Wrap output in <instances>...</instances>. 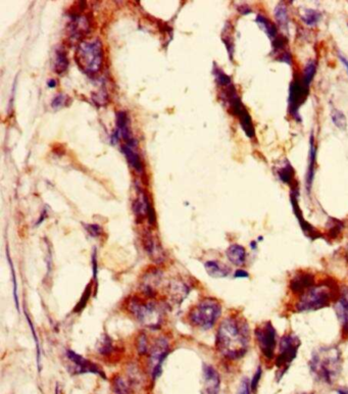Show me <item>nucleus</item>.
Here are the masks:
<instances>
[{
    "label": "nucleus",
    "instance_id": "obj_1",
    "mask_svg": "<svg viewBox=\"0 0 348 394\" xmlns=\"http://www.w3.org/2000/svg\"><path fill=\"white\" fill-rule=\"evenodd\" d=\"M250 343V328L240 316L227 317L221 322L216 338L218 351L228 360H240L247 353Z\"/></svg>",
    "mask_w": 348,
    "mask_h": 394
},
{
    "label": "nucleus",
    "instance_id": "obj_2",
    "mask_svg": "<svg viewBox=\"0 0 348 394\" xmlns=\"http://www.w3.org/2000/svg\"><path fill=\"white\" fill-rule=\"evenodd\" d=\"M342 362V353L338 346H321L312 354L309 370L319 382L332 385L341 373Z\"/></svg>",
    "mask_w": 348,
    "mask_h": 394
},
{
    "label": "nucleus",
    "instance_id": "obj_3",
    "mask_svg": "<svg viewBox=\"0 0 348 394\" xmlns=\"http://www.w3.org/2000/svg\"><path fill=\"white\" fill-rule=\"evenodd\" d=\"M340 293V287L332 279H326L306 290L294 304L297 313H308L325 309L334 304Z\"/></svg>",
    "mask_w": 348,
    "mask_h": 394
},
{
    "label": "nucleus",
    "instance_id": "obj_4",
    "mask_svg": "<svg viewBox=\"0 0 348 394\" xmlns=\"http://www.w3.org/2000/svg\"><path fill=\"white\" fill-rule=\"evenodd\" d=\"M76 61L79 68L88 76H95L103 65V47L101 41L95 38L79 43L76 50Z\"/></svg>",
    "mask_w": 348,
    "mask_h": 394
},
{
    "label": "nucleus",
    "instance_id": "obj_5",
    "mask_svg": "<svg viewBox=\"0 0 348 394\" xmlns=\"http://www.w3.org/2000/svg\"><path fill=\"white\" fill-rule=\"evenodd\" d=\"M301 345L299 337L293 333L284 334L279 342L278 353L275 358V366L277 368L276 378L280 381L287 373L293 361L296 359L298 349Z\"/></svg>",
    "mask_w": 348,
    "mask_h": 394
},
{
    "label": "nucleus",
    "instance_id": "obj_6",
    "mask_svg": "<svg viewBox=\"0 0 348 394\" xmlns=\"http://www.w3.org/2000/svg\"><path fill=\"white\" fill-rule=\"evenodd\" d=\"M221 315V303L216 299L206 298L193 307L188 318L192 325L203 330H208L216 325Z\"/></svg>",
    "mask_w": 348,
    "mask_h": 394
},
{
    "label": "nucleus",
    "instance_id": "obj_7",
    "mask_svg": "<svg viewBox=\"0 0 348 394\" xmlns=\"http://www.w3.org/2000/svg\"><path fill=\"white\" fill-rule=\"evenodd\" d=\"M224 94H225V100L229 103V106L232 110L233 115L238 118L240 122V126L242 127L246 136L248 138H254L255 129L253 126L252 119L249 113L247 112V109L242 103V101L240 100V97L238 96L234 85L232 84L229 87H227L225 91H224Z\"/></svg>",
    "mask_w": 348,
    "mask_h": 394
},
{
    "label": "nucleus",
    "instance_id": "obj_8",
    "mask_svg": "<svg viewBox=\"0 0 348 394\" xmlns=\"http://www.w3.org/2000/svg\"><path fill=\"white\" fill-rule=\"evenodd\" d=\"M254 337L260 353L267 361L275 360L277 348V331L271 321L263 322L255 327Z\"/></svg>",
    "mask_w": 348,
    "mask_h": 394
},
{
    "label": "nucleus",
    "instance_id": "obj_9",
    "mask_svg": "<svg viewBox=\"0 0 348 394\" xmlns=\"http://www.w3.org/2000/svg\"><path fill=\"white\" fill-rule=\"evenodd\" d=\"M129 307L135 318L146 327H158L163 321V313L153 302H143L139 299H132Z\"/></svg>",
    "mask_w": 348,
    "mask_h": 394
},
{
    "label": "nucleus",
    "instance_id": "obj_10",
    "mask_svg": "<svg viewBox=\"0 0 348 394\" xmlns=\"http://www.w3.org/2000/svg\"><path fill=\"white\" fill-rule=\"evenodd\" d=\"M309 93V85L304 83L301 75L294 76L289 86L288 112L297 122H301L299 108L305 102Z\"/></svg>",
    "mask_w": 348,
    "mask_h": 394
},
{
    "label": "nucleus",
    "instance_id": "obj_11",
    "mask_svg": "<svg viewBox=\"0 0 348 394\" xmlns=\"http://www.w3.org/2000/svg\"><path fill=\"white\" fill-rule=\"evenodd\" d=\"M298 196H299V186H295V187L291 188L290 202L292 205L293 213L298 221V223H299V225H300L301 230L305 234V236L310 238L312 240L323 238V234L320 231H318L313 225H310L306 220H304L302 211L299 206V202H298Z\"/></svg>",
    "mask_w": 348,
    "mask_h": 394
},
{
    "label": "nucleus",
    "instance_id": "obj_12",
    "mask_svg": "<svg viewBox=\"0 0 348 394\" xmlns=\"http://www.w3.org/2000/svg\"><path fill=\"white\" fill-rule=\"evenodd\" d=\"M334 310L342 326V337L348 339V286L340 287L339 296L334 302Z\"/></svg>",
    "mask_w": 348,
    "mask_h": 394
},
{
    "label": "nucleus",
    "instance_id": "obj_13",
    "mask_svg": "<svg viewBox=\"0 0 348 394\" xmlns=\"http://www.w3.org/2000/svg\"><path fill=\"white\" fill-rule=\"evenodd\" d=\"M314 285H316L315 276L312 273L306 272V271L297 272L289 282L290 291L293 294L298 295V296H300L301 294H303L309 288H312Z\"/></svg>",
    "mask_w": 348,
    "mask_h": 394
},
{
    "label": "nucleus",
    "instance_id": "obj_14",
    "mask_svg": "<svg viewBox=\"0 0 348 394\" xmlns=\"http://www.w3.org/2000/svg\"><path fill=\"white\" fill-rule=\"evenodd\" d=\"M167 353H168V343L166 340H164V338H161L156 342L154 348L151 351L150 356L153 379H156L159 376L161 372V364H163Z\"/></svg>",
    "mask_w": 348,
    "mask_h": 394
},
{
    "label": "nucleus",
    "instance_id": "obj_15",
    "mask_svg": "<svg viewBox=\"0 0 348 394\" xmlns=\"http://www.w3.org/2000/svg\"><path fill=\"white\" fill-rule=\"evenodd\" d=\"M90 31V23L89 20L85 16H75L69 26L70 38L73 41H78L82 39L86 34Z\"/></svg>",
    "mask_w": 348,
    "mask_h": 394
},
{
    "label": "nucleus",
    "instance_id": "obj_16",
    "mask_svg": "<svg viewBox=\"0 0 348 394\" xmlns=\"http://www.w3.org/2000/svg\"><path fill=\"white\" fill-rule=\"evenodd\" d=\"M316 165H317V147L315 144L314 135H310L309 138V153H308V166L305 174V188L308 194L312 192V187L315 178V172H316Z\"/></svg>",
    "mask_w": 348,
    "mask_h": 394
},
{
    "label": "nucleus",
    "instance_id": "obj_17",
    "mask_svg": "<svg viewBox=\"0 0 348 394\" xmlns=\"http://www.w3.org/2000/svg\"><path fill=\"white\" fill-rule=\"evenodd\" d=\"M203 377L205 382L206 394H219L221 379L219 373L216 371V369L209 365H204Z\"/></svg>",
    "mask_w": 348,
    "mask_h": 394
},
{
    "label": "nucleus",
    "instance_id": "obj_18",
    "mask_svg": "<svg viewBox=\"0 0 348 394\" xmlns=\"http://www.w3.org/2000/svg\"><path fill=\"white\" fill-rule=\"evenodd\" d=\"M136 145H137V143H136L134 139H132L126 142L125 145L122 147V151L127 156L130 166L137 172H139V173H141L143 171V165L141 163V159L137 150H136Z\"/></svg>",
    "mask_w": 348,
    "mask_h": 394
},
{
    "label": "nucleus",
    "instance_id": "obj_19",
    "mask_svg": "<svg viewBox=\"0 0 348 394\" xmlns=\"http://www.w3.org/2000/svg\"><path fill=\"white\" fill-rule=\"evenodd\" d=\"M276 173L279 179L284 184L289 185L290 188L299 186V183H298L297 180L295 179V171L288 159H285L284 163H282V165L276 170Z\"/></svg>",
    "mask_w": 348,
    "mask_h": 394
},
{
    "label": "nucleus",
    "instance_id": "obj_20",
    "mask_svg": "<svg viewBox=\"0 0 348 394\" xmlns=\"http://www.w3.org/2000/svg\"><path fill=\"white\" fill-rule=\"evenodd\" d=\"M68 356H69L70 361L72 363H74L75 368L77 369V370H76L77 373L101 374V372H99L98 368L94 364H92V363H90L88 361H86L84 358H82L81 355L75 353L74 351L69 350L68 351Z\"/></svg>",
    "mask_w": 348,
    "mask_h": 394
},
{
    "label": "nucleus",
    "instance_id": "obj_21",
    "mask_svg": "<svg viewBox=\"0 0 348 394\" xmlns=\"http://www.w3.org/2000/svg\"><path fill=\"white\" fill-rule=\"evenodd\" d=\"M226 255L230 263L236 267H242L246 264L247 251L240 244H231L226 250Z\"/></svg>",
    "mask_w": 348,
    "mask_h": 394
},
{
    "label": "nucleus",
    "instance_id": "obj_22",
    "mask_svg": "<svg viewBox=\"0 0 348 394\" xmlns=\"http://www.w3.org/2000/svg\"><path fill=\"white\" fill-rule=\"evenodd\" d=\"M205 271L207 274L213 278H225L229 276L231 270L230 268L218 261H208L204 264Z\"/></svg>",
    "mask_w": 348,
    "mask_h": 394
},
{
    "label": "nucleus",
    "instance_id": "obj_23",
    "mask_svg": "<svg viewBox=\"0 0 348 394\" xmlns=\"http://www.w3.org/2000/svg\"><path fill=\"white\" fill-rule=\"evenodd\" d=\"M255 22L259 26V28L268 35V37L272 41L275 40L279 36L276 25L273 22H271L267 17H265L263 15H257Z\"/></svg>",
    "mask_w": 348,
    "mask_h": 394
},
{
    "label": "nucleus",
    "instance_id": "obj_24",
    "mask_svg": "<svg viewBox=\"0 0 348 394\" xmlns=\"http://www.w3.org/2000/svg\"><path fill=\"white\" fill-rule=\"evenodd\" d=\"M274 15L276 18V21L279 25V27L284 31L286 34H288V26H289V17H288V11L287 7H286L285 3L280 2L276 7Z\"/></svg>",
    "mask_w": 348,
    "mask_h": 394
},
{
    "label": "nucleus",
    "instance_id": "obj_25",
    "mask_svg": "<svg viewBox=\"0 0 348 394\" xmlns=\"http://www.w3.org/2000/svg\"><path fill=\"white\" fill-rule=\"evenodd\" d=\"M326 228H327V236L331 240H335L341 235V233L344 229V224L342 221L338 219L331 218L328 221Z\"/></svg>",
    "mask_w": 348,
    "mask_h": 394
},
{
    "label": "nucleus",
    "instance_id": "obj_26",
    "mask_svg": "<svg viewBox=\"0 0 348 394\" xmlns=\"http://www.w3.org/2000/svg\"><path fill=\"white\" fill-rule=\"evenodd\" d=\"M68 57L64 50L57 49L55 52V59H54V71L57 74H63L68 69Z\"/></svg>",
    "mask_w": 348,
    "mask_h": 394
},
{
    "label": "nucleus",
    "instance_id": "obj_27",
    "mask_svg": "<svg viewBox=\"0 0 348 394\" xmlns=\"http://www.w3.org/2000/svg\"><path fill=\"white\" fill-rule=\"evenodd\" d=\"M321 16H322L321 12L318 11L317 9L307 8V9L304 10V12L301 15V20L307 25V26L315 27V26H317V24L320 22Z\"/></svg>",
    "mask_w": 348,
    "mask_h": 394
},
{
    "label": "nucleus",
    "instance_id": "obj_28",
    "mask_svg": "<svg viewBox=\"0 0 348 394\" xmlns=\"http://www.w3.org/2000/svg\"><path fill=\"white\" fill-rule=\"evenodd\" d=\"M331 119L332 122L334 123V125L336 126L340 130H345L347 127V120L345 115L341 112V110L332 107L331 109Z\"/></svg>",
    "mask_w": 348,
    "mask_h": 394
},
{
    "label": "nucleus",
    "instance_id": "obj_29",
    "mask_svg": "<svg viewBox=\"0 0 348 394\" xmlns=\"http://www.w3.org/2000/svg\"><path fill=\"white\" fill-rule=\"evenodd\" d=\"M316 72H317L316 60H309L308 63L305 65L304 70L301 74V77H302V80L304 81V83H306L307 85L310 86V83H312V81L315 78Z\"/></svg>",
    "mask_w": 348,
    "mask_h": 394
},
{
    "label": "nucleus",
    "instance_id": "obj_30",
    "mask_svg": "<svg viewBox=\"0 0 348 394\" xmlns=\"http://www.w3.org/2000/svg\"><path fill=\"white\" fill-rule=\"evenodd\" d=\"M223 41L225 43L226 47H227V50L229 53V56L231 58V60H233V53H234V40H233V37H232V27L230 26H226L225 29H224V33H223Z\"/></svg>",
    "mask_w": 348,
    "mask_h": 394
},
{
    "label": "nucleus",
    "instance_id": "obj_31",
    "mask_svg": "<svg viewBox=\"0 0 348 394\" xmlns=\"http://www.w3.org/2000/svg\"><path fill=\"white\" fill-rule=\"evenodd\" d=\"M214 75L216 77V81L218 83V85L222 86V87H229V86L232 85V80L231 78L227 75V74L224 73L221 69L219 68H215L214 69Z\"/></svg>",
    "mask_w": 348,
    "mask_h": 394
},
{
    "label": "nucleus",
    "instance_id": "obj_32",
    "mask_svg": "<svg viewBox=\"0 0 348 394\" xmlns=\"http://www.w3.org/2000/svg\"><path fill=\"white\" fill-rule=\"evenodd\" d=\"M262 376H263V369H262V367L258 366L254 375H253V377H252V379H251V381H250L251 391L253 393H255L256 390H257V387H258V384L260 382V379H262Z\"/></svg>",
    "mask_w": 348,
    "mask_h": 394
},
{
    "label": "nucleus",
    "instance_id": "obj_33",
    "mask_svg": "<svg viewBox=\"0 0 348 394\" xmlns=\"http://www.w3.org/2000/svg\"><path fill=\"white\" fill-rule=\"evenodd\" d=\"M250 391H251V386H250L249 380H248L247 378H243L240 382L237 394H250Z\"/></svg>",
    "mask_w": 348,
    "mask_h": 394
},
{
    "label": "nucleus",
    "instance_id": "obj_34",
    "mask_svg": "<svg viewBox=\"0 0 348 394\" xmlns=\"http://www.w3.org/2000/svg\"><path fill=\"white\" fill-rule=\"evenodd\" d=\"M115 389L118 394H128V387L126 383L120 378H118L115 382Z\"/></svg>",
    "mask_w": 348,
    "mask_h": 394
},
{
    "label": "nucleus",
    "instance_id": "obj_35",
    "mask_svg": "<svg viewBox=\"0 0 348 394\" xmlns=\"http://www.w3.org/2000/svg\"><path fill=\"white\" fill-rule=\"evenodd\" d=\"M66 102H67V96L64 94H59L54 98L51 105L53 108H60L66 105Z\"/></svg>",
    "mask_w": 348,
    "mask_h": 394
},
{
    "label": "nucleus",
    "instance_id": "obj_36",
    "mask_svg": "<svg viewBox=\"0 0 348 394\" xmlns=\"http://www.w3.org/2000/svg\"><path fill=\"white\" fill-rule=\"evenodd\" d=\"M85 227H86V230L88 231L90 235H92L93 237H97L102 233V229L100 228V226H98V225H86Z\"/></svg>",
    "mask_w": 348,
    "mask_h": 394
},
{
    "label": "nucleus",
    "instance_id": "obj_37",
    "mask_svg": "<svg viewBox=\"0 0 348 394\" xmlns=\"http://www.w3.org/2000/svg\"><path fill=\"white\" fill-rule=\"evenodd\" d=\"M235 278H238V279H247L249 277V274H248L247 271L243 270V269H238L236 271L235 274H234Z\"/></svg>",
    "mask_w": 348,
    "mask_h": 394
},
{
    "label": "nucleus",
    "instance_id": "obj_38",
    "mask_svg": "<svg viewBox=\"0 0 348 394\" xmlns=\"http://www.w3.org/2000/svg\"><path fill=\"white\" fill-rule=\"evenodd\" d=\"M238 11L240 12L241 15H248V14H250L252 10L247 4H242L241 6L238 7Z\"/></svg>",
    "mask_w": 348,
    "mask_h": 394
},
{
    "label": "nucleus",
    "instance_id": "obj_39",
    "mask_svg": "<svg viewBox=\"0 0 348 394\" xmlns=\"http://www.w3.org/2000/svg\"><path fill=\"white\" fill-rule=\"evenodd\" d=\"M338 57H339V59H340V61L341 63L344 65V67H345V70L347 71V73H348V58L347 57H345L341 52H340V50H338Z\"/></svg>",
    "mask_w": 348,
    "mask_h": 394
},
{
    "label": "nucleus",
    "instance_id": "obj_40",
    "mask_svg": "<svg viewBox=\"0 0 348 394\" xmlns=\"http://www.w3.org/2000/svg\"><path fill=\"white\" fill-rule=\"evenodd\" d=\"M257 244H258V241H257V240L251 241V242H250V247H251V249L255 250V249L257 248Z\"/></svg>",
    "mask_w": 348,
    "mask_h": 394
},
{
    "label": "nucleus",
    "instance_id": "obj_41",
    "mask_svg": "<svg viewBox=\"0 0 348 394\" xmlns=\"http://www.w3.org/2000/svg\"><path fill=\"white\" fill-rule=\"evenodd\" d=\"M338 394H348V389L347 388H339L337 389Z\"/></svg>",
    "mask_w": 348,
    "mask_h": 394
},
{
    "label": "nucleus",
    "instance_id": "obj_42",
    "mask_svg": "<svg viewBox=\"0 0 348 394\" xmlns=\"http://www.w3.org/2000/svg\"><path fill=\"white\" fill-rule=\"evenodd\" d=\"M48 86H49V87H51V88L55 87V86H56V81L53 80V79H51L50 81H48Z\"/></svg>",
    "mask_w": 348,
    "mask_h": 394
}]
</instances>
